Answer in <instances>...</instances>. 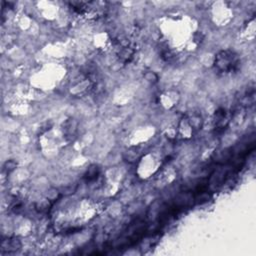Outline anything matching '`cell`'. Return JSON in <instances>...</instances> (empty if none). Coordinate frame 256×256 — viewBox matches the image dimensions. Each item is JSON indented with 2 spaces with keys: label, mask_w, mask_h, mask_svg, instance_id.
I'll use <instances>...</instances> for the list:
<instances>
[{
  "label": "cell",
  "mask_w": 256,
  "mask_h": 256,
  "mask_svg": "<svg viewBox=\"0 0 256 256\" xmlns=\"http://www.w3.org/2000/svg\"><path fill=\"white\" fill-rule=\"evenodd\" d=\"M216 65L221 71H224V72L232 71L238 65V59L233 52L225 51V52H222L220 55H218Z\"/></svg>",
  "instance_id": "cell-1"
}]
</instances>
